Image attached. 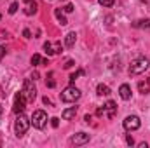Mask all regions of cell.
I'll return each instance as SVG.
<instances>
[{
	"instance_id": "obj_1",
	"label": "cell",
	"mask_w": 150,
	"mask_h": 148,
	"mask_svg": "<svg viewBox=\"0 0 150 148\" xmlns=\"http://www.w3.org/2000/svg\"><path fill=\"white\" fill-rule=\"evenodd\" d=\"M28 127H30V118H28L23 111L18 113V115H16V120H14V132H16V136H18V138H23V136L26 134Z\"/></svg>"
},
{
	"instance_id": "obj_2",
	"label": "cell",
	"mask_w": 150,
	"mask_h": 148,
	"mask_svg": "<svg viewBox=\"0 0 150 148\" xmlns=\"http://www.w3.org/2000/svg\"><path fill=\"white\" fill-rule=\"evenodd\" d=\"M149 66H150V59L145 58V56H140V58H136V59L131 61L127 72H129V75H140V73H143Z\"/></svg>"
},
{
	"instance_id": "obj_3",
	"label": "cell",
	"mask_w": 150,
	"mask_h": 148,
	"mask_svg": "<svg viewBox=\"0 0 150 148\" xmlns=\"http://www.w3.org/2000/svg\"><path fill=\"white\" fill-rule=\"evenodd\" d=\"M79 98H80V91L75 87L74 84H70L68 87H65L63 92H61V101H65V103H75Z\"/></svg>"
},
{
	"instance_id": "obj_4",
	"label": "cell",
	"mask_w": 150,
	"mask_h": 148,
	"mask_svg": "<svg viewBox=\"0 0 150 148\" xmlns=\"http://www.w3.org/2000/svg\"><path fill=\"white\" fill-rule=\"evenodd\" d=\"M21 92H23V96L26 98V101H28V103H33V101H35V98H37V87H35L33 80L26 78V80H25V84H23Z\"/></svg>"
},
{
	"instance_id": "obj_5",
	"label": "cell",
	"mask_w": 150,
	"mask_h": 148,
	"mask_svg": "<svg viewBox=\"0 0 150 148\" xmlns=\"http://www.w3.org/2000/svg\"><path fill=\"white\" fill-rule=\"evenodd\" d=\"M30 124L35 127V129H44L47 125V113L44 110H35L32 118H30Z\"/></svg>"
},
{
	"instance_id": "obj_6",
	"label": "cell",
	"mask_w": 150,
	"mask_h": 148,
	"mask_svg": "<svg viewBox=\"0 0 150 148\" xmlns=\"http://www.w3.org/2000/svg\"><path fill=\"white\" fill-rule=\"evenodd\" d=\"M140 125H142V120L138 115H127L124 118V129L126 131H136V129H140Z\"/></svg>"
},
{
	"instance_id": "obj_7",
	"label": "cell",
	"mask_w": 150,
	"mask_h": 148,
	"mask_svg": "<svg viewBox=\"0 0 150 148\" xmlns=\"http://www.w3.org/2000/svg\"><path fill=\"white\" fill-rule=\"evenodd\" d=\"M26 98L23 96V92L19 91V92H16V96H14V106H12V111L18 115V113H21V111H25L26 108Z\"/></svg>"
},
{
	"instance_id": "obj_8",
	"label": "cell",
	"mask_w": 150,
	"mask_h": 148,
	"mask_svg": "<svg viewBox=\"0 0 150 148\" xmlns=\"http://www.w3.org/2000/svg\"><path fill=\"white\" fill-rule=\"evenodd\" d=\"M89 140H91V136H89L87 132H77V134H74V136L70 138V145L80 147V145H86V143H89Z\"/></svg>"
},
{
	"instance_id": "obj_9",
	"label": "cell",
	"mask_w": 150,
	"mask_h": 148,
	"mask_svg": "<svg viewBox=\"0 0 150 148\" xmlns=\"http://www.w3.org/2000/svg\"><path fill=\"white\" fill-rule=\"evenodd\" d=\"M37 2L35 0H25V14L26 16H33L37 12Z\"/></svg>"
},
{
	"instance_id": "obj_10",
	"label": "cell",
	"mask_w": 150,
	"mask_h": 148,
	"mask_svg": "<svg viewBox=\"0 0 150 148\" xmlns=\"http://www.w3.org/2000/svg\"><path fill=\"white\" fill-rule=\"evenodd\" d=\"M119 96H120L124 101L131 99V87H129L127 84H122V85L119 87Z\"/></svg>"
},
{
	"instance_id": "obj_11",
	"label": "cell",
	"mask_w": 150,
	"mask_h": 148,
	"mask_svg": "<svg viewBox=\"0 0 150 148\" xmlns=\"http://www.w3.org/2000/svg\"><path fill=\"white\" fill-rule=\"evenodd\" d=\"M103 106H105V111H107L108 118H113V117H115V111H117V105H115V101L110 99V101H107Z\"/></svg>"
},
{
	"instance_id": "obj_12",
	"label": "cell",
	"mask_w": 150,
	"mask_h": 148,
	"mask_svg": "<svg viewBox=\"0 0 150 148\" xmlns=\"http://www.w3.org/2000/svg\"><path fill=\"white\" fill-rule=\"evenodd\" d=\"M77 106H72V108H67V110H63V113H61V117L65 118V120H74L75 115H77Z\"/></svg>"
},
{
	"instance_id": "obj_13",
	"label": "cell",
	"mask_w": 150,
	"mask_h": 148,
	"mask_svg": "<svg viewBox=\"0 0 150 148\" xmlns=\"http://www.w3.org/2000/svg\"><path fill=\"white\" fill-rule=\"evenodd\" d=\"M75 42H77V35H75V32L67 33V37H65V45H67V47H74Z\"/></svg>"
},
{
	"instance_id": "obj_14",
	"label": "cell",
	"mask_w": 150,
	"mask_h": 148,
	"mask_svg": "<svg viewBox=\"0 0 150 148\" xmlns=\"http://www.w3.org/2000/svg\"><path fill=\"white\" fill-rule=\"evenodd\" d=\"M54 16H56V19L65 26V25H68V21H67V18H65V14H63V11H61V7L59 9H54Z\"/></svg>"
},
{
	"instance_id": "obj_15",
	"label": "cell",
	"mask_w": 150,
	"mask_h": 148,
	"mask_svg": "<svg viewBox=\"0 0 150 148\" xmlns=\"http://www.w3.org/2000/svg\"><path fill=\"white\" fill-rule=\"evenodd\" d=\"M96 92H98V96H108V94H110V87L105 85V84H100V85L96 87Z\"/></svg>"
},
{
	"instance_id": "obj_16",
	"label": "cell",
	"mask_w": 150,
	"mask_h": 148,
	"mask_svg": "<svg viewBox=\"0 0 150 148\" xmlns=\"http://www.w3.org/2000/svg\"><path fill=\"white\" fill-rule=\"evenodd\" d=\"M138 89L142 94H149L150 92V80H145V82H140L138 84Z\"/></svg>"
},
{
	"instance_id": "obj_17",
	"label": "cell",
	"mask_w": 150,
	"mask_h": 148,
	"mask_svg": "<svg viewBox=\"0 0 150 148\" xmlns=\"http://www.w3.org/2000/svg\"><path fill=\"white\" fill-rule=\"evenodd\" d=\"M134 28H150V19H140L136 23H133Z\"/></svg>"
},
{
	"instance_id": "obj_18",
	"label": "cell",
	"mask_w": 150,
	"mask_h": 148,
	"mask_svg": "<svg viewBox=\"0 0 150 148\" xmlns=\"http://www.w3.org/2000/svg\"><path fill=\"white\" fill-rule=\"evenodd\" d=\"M44 51L47 52V56H52V54H54V47H52V44H51V42H45V44H44Z\"/></svg>"
},
{
	"instance_id": "obj_19",
	"label": "cell",
	"mask_w": 150,
	"mask_h": 148,
	"mask_svg": "<svg viewBox=\"0 0 150 148\" xmlns=\"http://www.w3.org/2000/svg\"><path fill=\"white\" fill-rule=\"evenodd\" d=\"M40 63H42V58H40L38 54H33V56H32V65H33V66H38Z\"/></svg>"
},
{
	"instance_id": "obj_20",
	"label": "cell",
	"mask_w": 150,
	"mask_h": 148,
	"mask_svg": "<svg viewBox=\"0 0 150 148\" xmlns=\"http://www.w3.org/2000/svg\"><path fill=\"white\" fill-rule=\"evenodd\" d=\"M80 75H84V70H77L75 73L70 75V84H74V82H75V78H77V77H80Z\"/></svg>"
},
{
	"instance_id": "obj_21",
	"label": "cell",
	"mask_w": 150,
	"mask_h": 148,
	"mask_svg": "<svg viewBox=\"0 0 150 148\" xmlns=\"http://www.w3.org/2000/svg\"><path fill=\"white\" fill-rule=\"evenodd\" d=\"M18 7H19V4L18 2H12L11 7H9V14H16L18 12Z\"/></svg>"
},
{
	"instance_id": "obj_22",
	"label": "cell",
	"mask_w": 150,
	"mask_h": 148,
	"mask_svg": "<svg viewBox=\"0 0 150 148\" xmlns=\"http://www.w3.org/2000/svg\"><path fill=\"white\" fill-rule=\"evenodd\" d=\"M98 2H100V4H101L103 7H112L115 0H98Z\"/></svg>"
},
{
	"instance_id": "obj_23",
	"label": "cell",
	"mask_w": 150,
	"mask_h": 148,
	"mask_svg": "<svg viewBox=\"0 0 150 148\" xmlns=\"http://www.w3.org/2000/svg\"><path fill=\"white\" fill-rule=\"evenodd\" d=\"M54 85H56V82L52 80V72H51L49 73V80H47V87H54Z\"/></svg>"
},
{
	"instance_id": "obj_24",
	"label": "cell",
	"mask_w": 150,
	"mask_h": 148,
	"mask_svg": "<svg viewBox=\"0 0 150 148\" xmlns=\"http://www.w3.org/2000/svg\"><path fill=\"white\" fill-rule=\"evenodd\" d=\"M51 125H52V127H58V125H59V118H58V117H52V118H51Z\"/></svg>"
},
{
	"instance_id": "obj_25",
	"label": "cell",
	"mask_w": 150,
	"mask_h": 148,
	"mask_svg": "<svg viewBox=\"0 0 150 148\" xmlns=\"http://www.w3.org/2000/svg\"><path fill=\"white\" fill-rule=\"evenodd\" d=\"M126 143H127L129 147H133V145H134V140H133V136H131V134H127V136H126Z\"/></svg>"
},
{
	"instance_id": "obj_26",
	"label": "cell",
	"mask_w": 150,
	"mask_h": 148,
	"mask_svg": "<svg viewBox=\"0 0 150 148\" xmlns=\"http://www.w3.org/2000/svg\"><path fill=\"white\" fill-rule=\"evenodd\" d=\"M5 54H7V47L5 45H0V59H4Z\"/></svg>"
},
{
	"instance_id": "obj_27",
	"label": "cell",
	"mask_w": 150,
	"mask_h": 148,
	"mask_svg": "<svg viewBox=\"0 0 150 148\" xmlns=\"http://www.w3.org/2000/svg\"><path fill=\"white\" fill-rule=\"evenodd\" d=\"M63 11H65V12H74V5H72V4H67V5L63 7Z\"/></svg>"
},
{
	"instance_id": "obj_28",
	"label": "cell",
	"mask_w": 150,
	"mask_h": 148,
	"mask_svg": "<svg viewBox=\"0 0 150 148\" xmlns=\"http://www.w3.org/2000/svg\"><path fill=\"white\" fill-rule=\"evenodd\" d=\"M59 52H61V44L56 42V44H54V54H59Z\"/></svg>"
},
{
	"instance_id": "obj_29",
	"label": "cell",
	"mask_w": 150,
	"mask_h": 148,
	"mask_svg": "<svg viewBox=\"0 0 150 148\" xmlns=\"http://www.w3.org/2000/svg\"><path fill=\"white\" fill-rule=\"evenodd\" d=\"M23 37L25 38H32V32H30V30H23Z\"/></svg>"
},
{
	"instance_id": "obj_30",
	"label": "cell",
	"mask_w": 150,
	"mask_h": 148,
	"mask_svg": "<svg viewBox=\"0 0 150 148\" xmlns=\"http://www.w3.org/2000/svg\"><path fill=\"white\" fill-rule=\"evenodd\" d=\"M103 113H105V106H100V108L96 110V115H98V117H101Z\"/></svg>"
},
{
	"instance_id": "obj_31",
	"label": "cell",
	"mask_w": 150,
	"mask_h": 148,
	"mask_svg": "<svg viewBox=\"0 0 150 148\" xmlns=\"http://www.w3.org/2000/svg\"><path fill=\"white\" fill-rule=\"evenodd\" d=\"M72 66H74V61H72V59H68V61L65 63V68H72Z\"/></svg>"
},
{
	"instance_id": "obj_32",
	"label": "cell",
	"mask_w": 150,
	"mask_h": 148,
	"mask_svg": "<svg viewBox=\"0 0 150 148\" xmlns=\"http://www.w3.org/2000/svg\"><path fill=\"white\" fill-rule=\"evenodd\" d=\"M42 101H44V105H49V106H51V105H52V103H51V99H49V98H47V96H45V98H44V99H42Z\"/></svg>"
},
{
	"instance_id": "obj_33",
	"label": "cell",
	"mask_w": 150,
	"mask_h": 148,
	"mask_svg": "<svg viewBox=\"0 0 150 148\" xmlns=\"http://www.w3.org/2000/svg\"><path fill=\"white\" fill-rule=\"evenodd\" d=\"M91 118H93V117H91V115H86V117H84V120H86V122H87V124H89V122H91Z\"/></svg>"
},
{
	"instance_id": "obj_34",
	"label": "cell",
	"mask_w": 150,
	"mask_h": 148,
	"mask_svg": "<svg viewBox=\"0 0 150 148\" xmlns=\"http://www.w3.org/2000/svg\"><path fill=\"white\" fill-rule=\"evenodd\" d=\"M32 78H33V80H37V78H38V73H37V72H33V75H32Z\"/></svg>"
},
{
	"instance_id": "obj_35",
	"label": "cell",
	"mask_w": 150,
	"mask_h": 148,
	"mask_svg": "<svg viewBox=\"0 0 150 148\" xmlns=\"http://www.w3.org/2000/svg\"><path fill=\"white\" fill-rule=\"evenodd\" d=\"M140 2H143V4H147V5H150V0H140Z\"/></svg>"
},
{
	"instance_id": "obj_36",
	"label": "cell",
	"mask_w": 150,
	"mask_h": 148,
	"mask_svg": "<svg viewBox=\"0 0 150 148\" xmlns=\"http://www.w3.org/2000/svg\"><path fill=\"white\" fill-rule=\"evenodd\" d=\"M0 118H2V106H0Z\"/></svg>"
},
{
	"instance_id": "obj_37",
	"label": "cell",
	"mask_w": 150,
	"mask_h": 148,
	"mask_svg": "<svg viewBox=\"0 0 150 148\" xmlns=\"http://www.w3.org/2000/svg\"><path fill=\"white\" fill-rule=\"evenodd\" d=\"M0 18H2V16H0Z\"/></svg>"
}]
</instances>
